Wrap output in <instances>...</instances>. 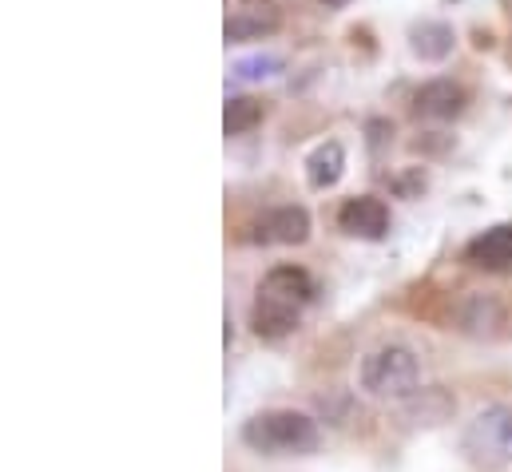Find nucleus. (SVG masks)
Returning <instances> with one entry per match:
<instances>
[{
    "instance_id": "20e7f679",
    "label": "nucleus",
    "mask_w": 512,
    "mask_h": 472,
    "mask_svg": "<svg viewBox=\"0 0 512 472\" xmlns=\"http://www.w3.org/2000/svg\"><path fill=\"white\" fill-rule=\"evenodd\" d=\"M389 207H385L378 195H358V199H346L342 211H338V227L350 238H362V242H382L389 235Z\"/></svg>"
},
{
    "instance_id": "f257e3e1",
    "label": "nucleus",
    "mask_w": 512,
    "mask_h": 472,
    "mask_svg": "<svg viewBox=\"0 0 512 472\" xmlns=\"http://www.w3.org/2000/svg\"><path fill=\"white\" fill-rule=\"evenodd\" d=\"M243 445L262 457H306L322 445V429L302 409H262L243 421Z\"/></svg>"
},
{
    "instance_id": "9d476101",
    "label": "nucleus",
    "mask_w": 512,
    "mask_h": 472,
    "mask_svg": "<svg viewBox=\"0 0 512 472\" xmlns=\"http://www.w3.org/2000/svg\"><path fill=\"white\" fill-rule=\"evenodd\" d=\"M342 175H346V147H342L338 139H326V143H318V147L306 155V183H310L314 191L338 187Z\"/></svg>"
},
{
    "instance_id": "423d86ee",
    "label": "nucleus",
    "mask_w": 512,
    "mask_h": 472,
    "mask_svg": "<svg viewBox=\"0 0 512 472\" xmlns=\"http://www.w3.org/2000/svg\"><path fill=\"white\" fill-rule=\"evenodd\" d=\"M258 294L278 298V302H286L294 310H306L314 302V294H318V282L310 278V270H302L294 262H282V266L266 270V278L258 282Z\"/></svg>"
},
{
    "instance_id": "f3484780",
    "label": "nucleus",
    "mask_w": 512,
    "mask_h": 472,
    "mask_svg": "<svg viewBox=\"0 0 512 472\" xmlns=\"http://www.w3.org/2000/svg\"><path fill=\"white\" fill-rule=\"evenodd\" d=\"M318 4H326V8H346L350 0H318Z\"/></svg>"
},
{
    "instance_id": "7ed1b4c3",
    "label": "nucleus",
    "mask_w": 512,
    "mask_h": 472,
    "mask_svg": "<svg viewBox=\"0 0 512 472\" xmlns=\"http://www.w3.org/2000/svg\"><path fill=\"white\" fill-rule=\"evenodd\" d=\"M461 453L473 469L497 472L512 465V405L493 401L477 409L461 429Z\"/></svg>"
},
{
    "instance_id": "f03ea898",
    "label": "nucleus",
    "mask_w": 512,
    "mask_h": 472,
    "mask_svg": "<svg viewBox=\"0 0 512 472\" xmlns=\"http://www.w3.org/2000/svg\"><path fill=\"white\" fill-rule=\"evenodd\" d=\"M358 385L374 401H397V405H405L421 389V361H417V354L409 346H397V342L378 346V350H370V354L362 357Z\"/></svg>"
},
{
    "instance_id": "39448f33",
    "label": "nucleus",
    "mask_w": 512,
    "mask_h": 472,
    "mask_svg": "<svg viewBox=\"0 0 512 472\" xmlns=\"http://www.w3.org/2000/svg\"><path fill=\"white\" fill-rule=\"evenodd\" d=\"M310 238V211L290 203V207H270L266 215H258L255 242L262 246H302Z\"/></svg>"
},
{
    "instance_id": "dca6fc26",
    "label": "nucleus",
    "mask_w": 512,
    "mask_h": 472,
    "mask_svg": "<svg viewBox=\"0 0 512 472\" xmlns=\"http://www.w3.org/2000/svg\"><path fill=\"white\" fill-rule=\"evenodd\" d=\"M262 123V104L251 96H231L227 100V112H223V131L227 135H247Z\"/></svg>"
},
{
    "instance_id": "1a4fd4ad",
    "label": "nucleus",
    "mask_w": 512,
    "mask_h": 472,
    "mask_svg": "<svg viewBox=\"0 0 512 472\" xmlns=\"http://www.w3.org/2000/svg\"><path fill=\"white\" fill-rule=\"evenodd\" d=\"M453 44H457V32H453V24H445V20H417V24L409 28V52H413L417 60H425V64L449 60V56H453Z\"/></svg>"
},
{
    "instance_id": "4468645a",
    "label": "nucleus",
    "mask_w": 512,
    "mask_h": 472,
    "mask_svg": "<svg viewBox=\"0 0 512 472\" xmlns=\"http://www.w3.org/2000/svg\"><path fill=\"white\" fill-rule=\"evenodd\" d=\"M501 318H505V314H501V302L489 298V294H469L465 306H461V330H465V334H477V338L497 334Z\"/></svg>"
},
{
    "instance_id": "9b49d317",
    "label": "nucleus",
    "mask_w": 512,
    "mask_h": 472,
    "mask_svg": "<svg viewBox=\"0 0 512 472\" xmlns=\"http://www.w3.org/2000/svg\"><path fill=\"white\" fill-rule=\"evenodd\" d=\"M298 318H302V310H294V306H286L278 298H266V294H258L255 310H251V326H255L258 338H266V342H278V338L294 334Z\"/></svg>"
},
{
    "instance_id": "0eeeda50",
    "label": "nucleus",
    "mask_w": 512,
    "mask_h": 472,
    "mask_svg": "<svg viewBox=\"0 0 512 472\" xmlns=\"http://www.w3.org/2000/svg\"><path fill=\"white\" fill-rule=\"evenodd\" d=\"M465 258H469L477 270H489V274L512 270V223H497V227L481 231L477 238H469Z\"/></svg>"
},
{
    "instance_id": "6e6552de",
    "label": "nucleus",
    "mask_w": 512,
    "mask_h": 472,
    "mask_svg": "<svg viewBox=\"0 0 512 472\" xmlns=\"http://www.w3.org/2000/svg\"><path fill=\"white\" fill-rule=\"evenodd\" d=\"M413 108L425 119H457L465 112V88L457 80H429L417 88Z\"/></svg>"
},
{
    "instance_id": "2eb2a0df",
    "label": "nucleus",
    "mask_w": 512,
    "mask_h": 472,
    "mask_svg": "<svg viewBox=\"0 0 512 472\" xmlns=\"http://www.w3.org/2000/svg\"><path fill=\"white\" fill-rule=\"evenodd\" d=\"M282 68H286V60H282V56H274V52H258V56H243V60H235L231 76H235L239 84H262V80L282 76Z\"/></svg>"
},
{
    "instance_id": "ddd939ff",
    "label": "nucleus",
    "mask_w": 512,
    "mask_h": 472,
    "mask_svg": "<svg viewBox=\"0 0 512 472\" xmlns=\"http://www.w3.org/2000/svg\"><path fill=\"white\" fill-rule=\"evenodd\" d=\"M270 32H278V12H274V8H239V12L227 20V28H223L227 44L262 40V36H270Z\"/></svg>"
},
{
    "instance_id": "f8f14e48",
    "label": "nucleus",
    "mask_w": 512,
    "mask_h": 472,
    "mask_svg": "<svg viewBox=\"0 0 512 472\" xmlns=\"http://www.w3.org/2000/svg\"><path fill=\"white\" fill-rule=\"evenodd\" d=\"M453 413H457V401H453L441 385L417 389V393L405 401V417H409L413 425H421V429H437V425H445Z\"/></svg>"
}]
</instances>
